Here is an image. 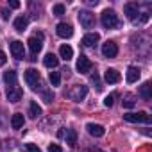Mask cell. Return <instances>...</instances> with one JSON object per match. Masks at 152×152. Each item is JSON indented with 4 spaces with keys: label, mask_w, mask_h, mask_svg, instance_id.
Wrapping results in <instances>:
<instances>
[{
    "label": "cell",
    "mask_w": 152,
    "mask_h": 152,
    "mask_svg": "<svg viewBox=\"0 0 152 152\" xmlns=\"http://www.w3.org/2000/svg\"><path fill=\"white\" fill-rule=\"evenodd\" d=\"M100 22H102V25H104L106 29H115V27H118V18H116L115 11H111V9H106V11L102 13Z\"/></svg>",
    "instance_id": "obj_2"
},
{
    "label": "cell",
    "mask_w": 152,
    "mask_h": 152,
    "mask_svg": "<svg viewBox=\"0 0 152 152\" xmlns=\"http://www.w3.org/2000/svg\"><path fill=\"white\" fill-rule=\"evenodd\" d=\"M59 56L64 59V61H70L73 57V48L70 45H61L59 47Z\"/></svg>",
    "instance_id": "obj_17"
},
{
    "label": "cell",
    "mask_w": 152,
    "mask_h": 152,
    "mask_svg": "<svg viewBox=\"0 0 152 152\" xmlns=\"http://www.w3.org/2000/svg\"><path fill=\"white\" fill-rule=\"evenodd\" d=\"M56 32H57V36L59 38H64V39H68V38H72L73 36V27L70 25V23H59L57 27H56Z\"/></svg>",
    "instance_id": "obj_7"
},
{
    "label": "cell",
    "mask_w": 152,
    "mask_h": 152,
    "mask_svg": "<svg viewBox=\"0 0 152 152\" xmlns=\"http://www.w3.org/2000/svg\"><path fill=\"white\" fill-rule=\"evenodd\" d=\"M9 6H11L13 9H18V7H20V2H16V0H11V2H9Z\"/></svg>",
    "instance_id": "obj_34"
},
{
    "label": "cell",
    "mask_w": 152,
    "mask_h": 152,
    "mask_svg": "<svg viewBox=\"0 0 152 152\" xmlns=\"http://www.w3.org/2000/svg\"><path fill=\"white\" fill-rule=\"evenodd\" d=\"M11 54L16 59H23L25 57V50H23V43L22 41H13L11 43Z\"/></svg>",
    "instance_id": "obj_12"
},
{
    "label": "cell",
    "mask_w": 152,
    "mask_h": 152,
    "mask_svg": "<svg viewBox=\"0 0 152 152\" xmlns=\"http://www.w3.org/2000/svg\"><path fill=\"white\" fill-rule=\"evenodd\" d=\"M66 143L70 147H73L75 143H77V132H75V129H68L66 131Z\"/></svg>",
    "instance_id": "obj_24"
},
{
    "label": "cell",
    "mask_w": 152,
    "mask_h": 152,
    "mask_svg": "<svg viewBox=\"0 0 152 152\" xmlns=\"http://www.w3.org/2000/svg\"><path fill=\"white\" fill-rule=\"evenodd\" d=\"M27 25H29V18H27V16H18V18L15 20V29H16L18 32H23V31L27 29Z\"/></svg>",
    "instance_id": "obj_19"
},
{
    "label": "cell",
    "mask_w": 152,
    "mask_h": 152,
    "mask_svg": "<svg viewBox=\"0 0 152 152\" xmlns=\"http://www.w3.org/2000/svg\"><path fill=\"white\" fill-rule=\"evenodd\" d=\"M29 48H31V52H32V56H36L41 48H43V34L41 32H36L34 36H31L29 38Z\"/></svg>",
    "instance_id": "obj_3"
},
{
    "label": "cell",
    "mask_w": 152,
    "mask_h": 152,
    "mask_svg": "<svg viewBox=\"0 0 152 152\" xmlns=\"http://www.w3.org/2000/svg\"><path fill=\"white\" fill-rule=\"evenodd\" d=\"M6 61H7V57H6V54L0 50V66H4L6 64Z\"/></svg>",
    "instance_id": "obj_33"
},
{
    "label": "cell",
    "mask_w": 152,
    "mask_h": 152,
    "mask_svg": "<svg viewBox=\"0 0 152 152\" xmlns=\"http://www.w3.org/2000/svg\"><path fill=\"white\" fill-rule=\"evenodd\" d=\"M91 61L86 57V56H81L79 59H77V72L79 73H88V72H91Z\"/></svg>",
    "instance_id": "obj_9"
},
{
    "label": "cell",
    "mask_w": 152,
    "mask_h": 152,
    "mask_svg": "<svg viewBox=\"0 0 152 152\" xmlns=\"http://www.w3.org/2000/svg\"><path fill=\"white\" fill-rule=\"evenodd\" d=\"M124 11H125V15H127V18H129V20H136L140 7H138V4H136V2H129V4H125V6H124Z\"/></svg>",
    "instance_id": "obj_14"
},
{
    "label": "cell",
    "mask_w": 152,
    "mask_h": 152,
    "mask_svg": "<svg viewBox=\"0 0 152 152\" xmlns=\"http://www.w3.org/2000/svg\"><path fill=\"white\" fill-rule=\"evenodd\" d=\"M99 39H100L99 32H88V34L83 38V45H86V47H93Z\"/></svg>",
    "instance_id": "obj_16"
},
{
    "label": "cell",
    "mask_w": 152,
    "mask_h": 152,
    "mask_svg": "<svg viewBox=\"0 0 152 152\" xmlns=\"http://www.w3.org/2000/svg\"><path fill=\"white\" fill-rule=\"evenodd\" d=\"M25 83L32 88V90H36L38 86H39V72L38 70H34V68H29V70H25Z\"/></svg>",
    "instance_id": "obj_4"
},
{
    "label": "cell",
    "mask_w": 152,
    "mask_h": 152,
    "mask_svg": "<svg viewBox=\"0 0 152 152\" xmlns=\"http://www.w3.org/2000/svg\"><path fill=\"white\" fill-rule=\"evenodd\" d=\"M104 79H106V83H109V84H116V83H120L122 75H120L118 70H115V68H107L106 73H104Z\"/></svg>",
    "instance_id": "obj_8"
},
{
    "label": "cell",
    "mask_w": 152,
    "mask_h": 152,
    "mask_svg": "<svg viewBox=\"0 0 152 152\" xmlns=\"http://www.w3.org/2000/svg\"><path fill=\"white\" fill-rule=\"evenodd\" d=\"M25 148H27V152H41V150H39V147H38V145H34V143H27V145H25Z\"/></svg>",
    "instance_id": "obj_30"
},
{
    "label": "cell",
    "mask_w": 152,
    "mask_h": 152,
    "mask_svg": "<svg viewBox=\"0 0 152 152\" xmlns=\"http://www.w3.org/2000/svg\"><path fill=\"white\" fill-rule=\"evenodd\" d=\"M41 115V107L38 106V102H31L29 104V116L31 118H38Z\"/></svg>",
    "instance_id": "obj_22"
},
{
    "label": "cell",
    "mask_w": 152,
    "mask_h": 152,
    "mask_svg": "<svg viewBox=\"0 0 152 152\" xmlns=\"http://www.w3.org/2000/svg\"><path fill=\"white\" fill-rule=\"evenodd\" d=\"M113 104H115V95H107V97L104 99V106H106V107H111Z\"/></svg>",
    "instance_id": "obj_29"
},
{
    "label": "cell",
    "mask_w": 152,
    "mask_h": 152,
    "mask_svg": "<svg viewBox=\"0 0 152 152\" xmlns=\"http://www.w3.org/2000/svg\"><path fill=\"white\" fill-rule=\"evenodd\" d=\"M48 152H63V148H61L57 143H50V145H48Z\"/></svg>",
    "instance_id": "obj_31"
},
{
    "label": "cell",
    "mask_w": 152,
    "mask_h": 152,
    "mask_svg": "<svg viewBox=\"0 0 152 152\" xmlns=\"http://www.w3.org/2000/svg\"><path fill=\"white\" fill-rule=\"evenodd\" d=\"M124 120L125 122H131V124H150V115H147L145 111H140V113H127L124 115Z\"/></svg>",
    "instance_id": "obj_1"
},
{
    "label": "cell",
    "mask_w": 152,
    "mask_h": 152,
    "mask_svg": "<svg viewBox=\"0 0 152 152\" xmlns=\"http://www.w3.org/2000/svg\"><path fill=\"white\" fill-rule=\"evenodd\" d=\"M102 54H104V57H116V54H118V45H116L115 41L107 39V41L102 45Z\"/></svg>",
    "instance_id": "obj_6"
},
{
    "label": "cell",
    "mask_w": 152,
    "mask_h": 152,
    "mask_svg": "<svg viewBox=\"0 0 152 152\" xmlns=\"http://www.w3.org/2000/svg\"><path fill=\"white\" fill-rule=\"evenodd\" d=\"M140 75H141V73H140V68H136V66H129L125 79H127L129 84H132V83H136V81L140 79Z\"/></svg>",
    "instance_id": "obj_15"
},
{
    "label": "cell",
    "mask_w": 152,
    "mask_h": 152,
    "mask_svg": "<svg viewBox=\"0 0 152 152\" xmlns=\"http://www.w3.org/2000/svg\"><path fill=\"white\" fill-rule=\"evenodd\" d=\"M43 99H45V102H52V100H54V93H50V91H43Z\"/></svg>",
    "instance_id": "obj_32"
},
{
    "label": "cell",
    "mask_w": 152,
    "mask_h": 152,
    "mask_svg": "<svg viewBox=\"0 0 152 152\" xmlns=\"http://www.w3.org/2000/svg\"><path fill=\"white\" fill-rule=\"evenodd\" d=\"M86 131H88L91 136H95V138H100V136H104V132H106V129H104L100 124H93V122H90V124L86 125Z\"/></svg>",
    "instance_id": "obj_13"
},
{
    "label": "cell",
    "mask_w": 152,
    "mask_h": 152,
    "mask_svg": "<svg viewBox=\"0 0 152 152\" xmlns=\"http://www.w3.org/2000/svg\"><path fill=\"white\" fill-rule=\"evenodd\" d=\"M150 88H152L150 83H145V84L140 88V95H141L145 100H150V99H152V91H150Z\"/></svg>",
    "instance_id": "obj_21"
},
{
    "label": "cell",
    "mask_w": 152,
    "mask_h": 152,
    "mask_svg": "<svg viewBox=\"0 0 152 152\" xmlns=\"http://www.w3.org/2000/svg\"><path fill=\"white\" fill-rule=\"evenodd\" d=\"M54 15L56 16H63L64 15V6L63 4H56L54 6Z\"/></svg>",
    "instance_id": "obj_26"
},
{
    "label": "cell",
    "mask_w": 152,
    "mask_h": 152,
    "mask_svg": "<svg viewBox=\"0 0 152 152\" xmlns=\"http://www.w3.org/2000/svg\"><path fill=\"white\" fill-rule=\"evenodd\" d=\"M79 22L84 29H93L95 25V15L90 13V11H81L79 13Z\"/></svg>",
    "instance_id": "obj_5"
},
{
    "label": "cell",
    "mask_w": 152,
    "mask_h": 152,
    "mask_svg": "<svg viewBox=\"0 0 152 152\" xmlns=\"http://www.w3.org/2000/svg\"><path fill=\"white\" fill-rule=\"evenodd\" d=\"M90 81H91V83L97 86V90H102V86H100V79H99V75H97V73H93V75H91V77H90Z\"/></svg>",
    "instance_id": "obj_28"
},
{
    "label": "cell",
    "mask_w": 152,
    "mask_h": 152,
    "mask_svg": "<svg viewBox=\"0 0 152 152\" xmlns=\"http://www.w3.org/2000/svg\"><path fill=\"white\" fill-rule=\"evenodd\" d=\"M23 122H25L23 115H22V113H15L13 118H11V127H13V129H22V127H23Z\"/></svg>",
    "instance_id": "obj_20"
},
{
    "label": "cell",
    "mask_w": 152,
    "mask_h": 152,
    "mask_svg": "<svg viewBox=\"0 0 152 152\" xmlns=\"http://www.w3.org/2000/svg\"><path fill=\"white\" fill-rule=\"evenodd\" d=\"M86 93H88V88L81 84V86H75V88L70 91V97H72V100H77V102H79V100H83V99L86 97Z\"/></svg>",
    "instance_id": "obj_11"
},
{
    "label": "cell",
    "mask_w": 152,
    "mask_h": 152,
    "mask_svg": "<svg viewBox=\"0 0 152 152\" xmlns=\"http://www.w3.org/2000/svg\"><path fill=\"white\" fill-rule=\"evenodd\" d=\"M48 81H50L52 86H59V83H61V75H59V72H50V73H48Z\"/></svg>",
    "instance_id": "obj_25"
},
{
    "label": "cell",
    "mask_w": 152,
    "mask_h": 152,
    "mask_svg": "<svg viewBox=\"0 0 152 152\" xmlns=\"http://www.w3.org/2000/svg\"><path fill=\"white\" fill-rule=\"evenodd\" d=\"M4 81H6L7 84L15 86V84H16V72H15V70H7V72L4 73Z\"/></svg>",
    "instance_id": "obj_23"
},
{
    "label": "cell",
    "mask_w": 152,
    "mask_h": 152,
    "mask_svg": "<svg viewBox=\"0 0 152 152\" xmlns=\"http://www.w3.org/2000/svg\"><path fill=\"white\" fill-rule=\"evenodd\" d=\"M6 95H7V100H9V102H20L22 97H23V91H22V88H18V86H11Z\"/></svg>",
    "instance_id": "obj_10"
},
{
    "label": "cell",
    "mask_w": 152,
    "mask_h": 152,
    "mask_svg": "<svg viewBox=\"0 0 152 152\" xmlns=\"http://www.w3.org/2000/svg\"><path fill=\"white\" fill-rule=\"evenodd\" d=\"M0 13H2V18H4V20H7V18H9V11H7V9H2Z\"/></svg>",
    "instance_id": "obj_35"
},
{
    "label": "cell",
    "mask_w": 152,
    "mask_h": 152,
    "mask_svg": "<svg viewBox=\"0 0 152 152\" xmlns=\"http://www.w3.org/2000/svg\"><path fill=\"white\" fill-rule=\"evenodd\" d=\"M43 64L47 66V68H56L57 64H59V59H57V56L56 54H47L45 56V59H43Z\"/></svg>",
    "instance_id": "obj_18"
},
{
    "label": "cell",
    "mask_w": 152,
    "mask_h": 152,
    "mask_svg": "<svg viewBox=\"0 0 152 152\" xmlns=\"http://www.w3.org/2000/svg\"><path fill=\"white\" fill-rule=\"evenodd\" d=\"M134 104H136V100L129 95V97H125V100H124V107H127V109H131V107H134Z\"/></svg>",
    "instance_id": "obj_27"
}]
</instances>
